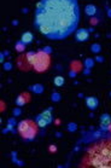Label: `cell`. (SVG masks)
Wrapping results in <instances>:
<instances>
[{
	"label": "cell",
	"instance_id": "15",
	"mask_svg": "<svg viewBox=\"0 0 111 168\" xmlns=\"http://www.w3.org/2000/svg\"><path fill=\"white\" fill-rule=\"evenodd\" d=\"M24 48H26V44H24L22 40L18 41V42H16V50H17L18 52H22Z\"/></svg>",
	"mask_w": 111,
	"mask_h": 168
},
{
	"label": "cell",
	"instance_id": "5",
	"mask_svg": "<svg viewBox=\"0 0 111 168\" xmlns=\"http://www.w3.org/2000/svg\"><path fill=\"white\" fill-rule=\"evenodd\" d=\"M89 37V33L87 29H77L75 33V39L77 41H87Z\"/></svg>",
	"mask_w": 111,
	"mask_h": 168
},
{
	"label": "cell",
	"instance_id": "1",
	"mask_svg": "<svg viewBox=\"0 0 111 168\" xmlns=\"http://www.w3.org/2000/svg\"><path fill=\"white\" fill-rule=\"evenodd\" d=\"M80 22L77 0H40L34 13V26L50 40H63L76 30Z\"/></svg>",
	"mask_w": 111,
	"mask_h": 168
},
{
	"label": "cell",
	"instance_id": "4",
	"mask_svg": "<svg viewBox=\"0 0 111 168\" xmlns=\"http://www.w3.org/2000/svg\"><path fill=\"white\" fill-rule=\"evenodd\" d=\"M51 58L45 51H39L35 55V58L33 61V69L37 73H44L50 68Z\"/></svg>",
	"mask_w": 111,
	"mask_h": 168
},
{
	"label": "cell",
	"instance_id": "3",
	"mask_svg": "<svg viewBox=\"0 0 111 168\" xmlns=\"http://www.w3.org/2000/svg\"><path fill=\"white\" fill-rule=\"evenodd\" d=\"M37 127L39 125L33 120H23L18 123L17 131L24 140H33L37 136Z\"/></svg>",
	"mask_w": 111,
	"mask_h": 168
},
{
	"label": "cell",
	"instance_id": "11",
	"mask_svg": "<svg viewBox=\"0 0 111 168\" xmlns=\"http://www.w3.org/2000/svg\"><path fill=\"white\" fill-rule=\"evenodd\" d=\"M22 41H23L26 45H27V44H30V42L33 41V34L29 33V32H28V33H24V34L22 35Z\"/></svg>",
	"mask_w": 111,
	"mask_h": 168
},
{
	"label": "cell",
	"instance_id": "2",
	"mask_svg": "<svg viewBox=\"0 0 111 168\" xmlns=\"http://www.w3.org/2000/svg\"><path fill=\"white\" fill-rule=\"evenodd\" d=\"M84 162L93 167L111 168V139L102 140L91 146Z\"/></svg>",
	"mask_w": 111,
	"mask_h": 168
},
{
	"label": "cell",
	"instance_id": "16",
	"mask_svg": "<svg viewBox=\"0 0 111 168\" xmlns=\"http://www.w3.org/2000/svg\"><path fill=\"white\" fill-rule=\"evenodd\" d=\"M50 150H51V151H56V150H57V148H56V146H51V148H50Z\"/></svg>",
	"mask_w": 111,
	"mask_h": 168
},
{
	"label": "cell",
	"instance_id": "6",
	"mask_svg": "<svg viewBox=\"0 0 111 168\" xmlns=\"http://www.w3.org/2000/svg\"><path fill=\"white\" fill-rule=\"evenodd\" d=\"M17 64H18V67L22 69V70H27V69H29V67H33L31 66V63L29 62V59L27 58V55H26V56L19 57Z\"/></svg>",
	"mask_w": 111,
	"mask_h": 168
},
{
	"label": "cell",
	"instance_id": "8",
	"mask_svg": "<svg viewBox=\"0 0 111 168\" xmlns=\"http://www.w3.org/2000/svg\"><path fill=\"white\" fill-rule=\"evenodd\" d=\"M98 104H99V101L95 97H87L86 98V105L92 110H94L98 106Z\"/></svg>",
	"mask_w": 111,
	"mask_h": 168
},
{
	"label": "cell",
	"instance_id": "7",
	"mask_svg": "<svg viewBox=\"0 0 111 168\" xmlns=\"http://www.w3.org/2000/svg\"><path fill=\"white\" fill-rule=\"evenodd\" d=\"M110 126H111L110 115L104 114L102 117H100V127H102L103 130H108V128H110Z\"/></svg>",
	"mask_w": 111,
	"mask_h": 168
},
{
	"label": "cell",
	"instance_id": "9",
	"mask_svg": "<svg viewBox=\"0 0 111 168\" xmlns=\"http://www.w3.org/2000/svg\"><path fill=\"white\" fill-rule=\"evenodd\" d=\"M84 12H86V15L88 17H94L98 13V9L95 6H93V5H87L86 9H84Z\"/></svg>",
	"mask_w": 111,
	"mask_h": 168
},
{
	"label": "cell",
	"instance_id": "12",
	"mask_svg": "<svg viewBox=\"0 0 111 168\" xmlns=\"http://www.w3.org/2000/svg\"><path fill=\"white\" fill-rule=\"evenodd\" d=\"M41 116L46 120L47 123H51L52 122V114H51V110H45V111L41 112Z\"/></svg>",
	"mask_w": 111,
	"mask_h": 168
},
{
	"label": "cell",
	"instance_id": "10",
	"mask_svg": "<svg viewBox=\"0 0 111 168\" xmlns=\"http://www.w3.org/2000/svg\"><path fill=\"white\" fill-rule=\"evenodd\" d=\"M28 101H29V94H21V96H18V97L16 98V104H17L18 106H22V105H24Z\"/></svg>",
	"mask_w": 111,
	"mask_h": 168
},
{
	"label": "cell",
	"instance_id": "14",
	"mask_svg": "<svg viewBox=\"0 0 111 168\" xmlns=\"http://www.w3.org/2000/svg\"><path fill=\"white\" fill-rule=\"evenodd\" d=\"M53 82H55V85L57 87H60V86L64 85V77H63V76H56Z\"/></svg>",
	"mask_w": 111,
	"mask_h": 168
},
{
	"label": "cell",
	"instance_id": "13",
	"mask_svg": "<svg viewBox=\"0 0 111 168\" xmlns=\"http://www.w3.org/2000/svg\"><path fill=\"white\" fill-rule=\"evenodd\" d=\"M36 123L39 125V127H42V128H44V127H46L47 125H48V123L46 122V120H45V119L41 116V114L36 116Z\"/></svg>",
	"mask_w": 111,
	"mask_h": 168
}]
</instances>
